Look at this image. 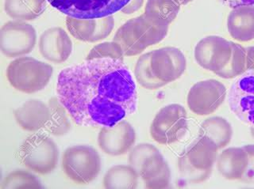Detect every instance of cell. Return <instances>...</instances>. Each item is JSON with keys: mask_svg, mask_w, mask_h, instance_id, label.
<instances>
[{"mask_svg": "<svg viewBox=\"0 0 254 189\" xmlns=\"http://www.w3.org/2000/svg\"><path fill=\"white\" fill-rule=\"evenodd\" d=\"M57 92L79 126H114L137 109L136 84L119 59H91L66 67L58 75Z\"/></svg>", "mask_w": 254, "mask_h": 189, "instance_id": "6da1fadb", "label": "cell"}, {"mask_svg": "<svg viewBox=\"0 0 254 189\" xmlns=\"http://www.w3.org/2000/svg\"><path fill=\"white\" fill-rule=\"evenodd\" d=\"M169 26L165 20L145 13L123 24L116 32L113 42L121 47L124 55L133 56L164 40Z\"/></svg>", "mask_w": 254, "mask_h": 189, "instance_id": "7a4b0ae2", "label": "cell"}, {"mask_svg": "<svg viewBox=\"0 0 254 189\" xmlns=\"http://www.w3.org/2000/svg\"><path fill=\"white\" fill-rule=\"evenodd\" d=\"M218 148L208 137L199 136L179 158V170L183 178L198 184L210 178L218 158Z\"/></svg>", "mask_w": 254, "mask_h": 189, "instance_id": "3957f363", "label": "cell"}, {"mask_svg": "<svg viewBox=\"0 0 254 189\" xmlns=\"http://www.w3.org/2000/svg\"><path fill=\"white\" fill-rule=\"evenodd\" d=\"M129 165L137 172L146 189L169 187L171 172L161 152L150 143H140L131 150Z\"/></svg>", "mask_w": 254, "mask_h": 189, "instance_id": "277c9868", "label": "cell"}, {"mask_svg": "<svg viewBox=\"0 0 254 189\" xmlns=\"http://www.w3.org/2000/svg\"><path fill=\"white\" fill-rule=\"evenodd\" d=\"M53 73L54 68L48 63L32 57H19L10 62L6 77L16 91L34 94L45 89Z\"/></svg>", "mask_w": 254, "mask_h": 189, "instance_id": "5b68a950", "label": "cell"}, {"mask_svg": "<svg viewBox=\"0 0 254 189\" xmlns=\"http://www.w3.org/2000/svg\"><path fill=\"white\" fill-rule=\"evenodd\" d=\"M19 160L23 166L37 174H50L58 166L59 150L50 136L42 133L29 136L19 150Z\"/></svg>", "mask_w": 254, "mask_h": 189, "instance_id": "8992f818", "label": "cell"}, {"mask_svg": "<svg viewBox=\"0 0 254 189\" xmlns=\"http://www.w3.org/2000/svg\"><path fill=\"white\" fill-rule=\"evenodd\" d=\"M62 170L78 185H87L97 178L101 159L97 150L87 145L70 146L64 152Z\"/></svg>", "mask_w": 254, "mask_h": 189, "instance_id": "52a82bcc", "label": "cell"}, {"mask_svg": "<svg viewBox=\"0 0 254 189\" xmlns=\"http://www.w3.org/2000/svg\"><path fill=\"white\" fill-rule=\"evenodd\" d=\"M188 131V115L185 107L171 104L163 107L155 116L150 126L151 137L157 143H174Z\"/></svg>", "mask_w": 254, "mask_h": 189, "instance_id": "ba28073f", "label": "cell"}, {"mask_svg": "<svg viewBox=\"0 0 254 189\" xmlns=\"http://www.w3.org/2000/svg\"><path fill=\"white\" fill-rule=\"evenodd\" d=\"M53 7L71 18L95 19L123 10L131 0H47Z\"/></svg>", "mask_w": 254, "mask_h": 189, "instance_id": "9c48e42d", "label": "cell"}, {"mask_svg": "<svg viewBox=\"0 0 254 189\" xmlns=\"http://www.w3.org/2000/svg\"><path fill=\"white\" fill-rule=\"evenodd\" d=\"M37 33L31 25L23 21H10L0 31V47L4 55L15 58L31 52L35 47Z\"/></svg>", "mask_w": 254, "mask_h": 189, "instance_id": "30bf717a", "label": "cell"}, {"mask_svg": "<svg viewBox=\"0 0 254 189\" xmlns=\"http://www.w3.org/2000/svg\"><path fill=\"white\" fill-rule=\"evenodd\" d=\"M228 104L238 120L254 126V69L238 76L228 93Z\"/></svg>", "mask_w": 254, "mask_h": 189, "instance_id": "8fae6325", "label": "cell"}, {"mask_svg": "<svg viewBox=\"0 0 254 189\" xmlns=\"http://www.w3.org/2000/svg\"><path fill=\"white\" fill-rule=\"evenodd\" d=\"M226 97L225 86L215 79H208L194 84L188 95V105L198 116H207L218 109Z\"/></svg>", "mask_w": 254, "mask_h": 189, "instance_id": "7c38bea8", "label": "cell"}, {"mask_svg": "<svg viewBox=\"0 0 254 189\" xmlns=\"http://www.w3.org/2000/svg\"><path fill=\"white\" fill-rule=\"evenodd\" d=\"M232 55V42L218 36L202 38L194 47V59L204 69L217 73L223 69Z\"/></svg>", "mask_w": 254, "mask_h": 189, "instance_id": "4fadbf2b", "label": "cell"}, {"mask_svg": "<svg viewBox=\"0 0 254 189\" xmlns=\"http://www.w3.org/2000/svg\"><path fill=\"white\" fill-rule=\"evenodd\" d=\"M136 141L133 126L121 120L114 126L102 127L98 135V145L102 151L111 156H120L131 150Z\"/></svg>", "mask_w": 254, "mask_h": 189, "instance_id": "5bb4252c", "label": "cell"}, {"mask_svg": "<svg viewBox=\"0 0 254 189\" xmlns=\"http://www.w3.org/2000/svg\"><path fill=\"white\" fill-rule=\"evenodd\" d=\"M186 58L181 50L165 47L151 51V68L155 77L165 84L177 80L186 69Z\"/></svg>", "mask_w": 254, "mask_h": 189, "instance_id": "9a60e30c", "label": "cell"}, {"mask_svg": "<svg viewBox=\"0 0 254 189\" xmlns=\"http://www.w3.org/2000/svg\"><path fill=\"white\" fill-rule=\"evenodd\" d=\"M115 19L112 15L95 19L66 18V27L71 35L80 42H97L107 38L113 30Z\"/></svg>", "mask_w": 254, "mask_h": 189, "instance_id": "2e32d148", "label": "cell"}, {"mask_svg": "<svg viewBox=\"0 0 254 189\" xmlns=\"http://www.w3.org/2000/svg\"><path fill=\"white\" fill-rule=\"evenodd\" d=\"M39 50L42 56L48 61L62 63L71 55L72 42L62 28H51L44 32L40 37Z\"/></svg>", "mask_w": 254, "mask_h": 189, "instance_id": "e0dca14e", "label": "cell"}, {"mask_svg": "<svg viewBox=\"0 0 254 189\" xmlns=\"http://www.w3.org/2000/svg\"><path fill=\"white\" fill-rule=\"evenodd\" d=\"M14 116L23 130L38 132L46 126L50 119V108L42 100L30 99L14 111Z\"/></svg>", "mask_w": 254, "mask_h": 189, "instance_id": "ac0fdd59", "label": "cell"}, {"mask_svg": "<svg viewBox=\"0 0 254 189\" xmlns=\"http://www.w3.org/2000/svg\"><path fill=\"white\" fill-rule=\"evenodd\" d=\"M248 166V154L244 147H230L222 150L216 160L217 170L226 180H241Z\"/></svg>", "mask_w": 254, "mask_h": 189, "instance_id": "d6986e66", "label": "cell"}, {"mask_svg": "<svg viewBox=\"0 0 254 189\" xmlns=\"http://www.w3.org/2000/svg\"><path fill=\"white\" fill-rule=\"evenodd\" d=\"M227 30L230 37L239 42L254 39V6L233 8L227 18Z\"/></svg>", "mask_w": 254, "mask_h": 189, "instance_id": "ffe728a7", "label": "cell"}, {"mask_svg": "<svg viewBox=\"0 0 254 189\" xmlns=\"http://www.w3.org/2000/svg\"><path fill=\"white\" fill-rule=\"evenodd\" d=\"M47 0H6L4 9L10 18L32 21L43 14Z\"/></svg>", "mask_w": 254, "mask_h": 189, "instance_id": "44dd1931", "label": "cell"}, {"mask_svg": "<svg viewBox=\"0 0 254 189\" xmlns=\"http://www.w3.org/2000/svg\"><path fill=\"white\" fill-rule=\"evenodd\" d=\"M199 136H204L216 144L218 150L226 147L232 139L233 129L230 123L221 116H213L201 124Z\"/></svg>", "mask_w": 254, "mask_h": 189, "instance_id": "7402d4cb", "label": "cell"}, {"mask_svg": "<svg viewBox=\"0 0 254 189\" xmlns=\"http://www.w3.org/2000/svg\"><path fill=\"white\" fill-rule=\"evenodd\" d=\"M139 178L132 166L118 165L107 170L103 184L107 189H134L137 187Z\"/></svg>", "mask_w": 254, "mask_h": 189, "instance_id": "603a6c76", "label": "cell"}, {"mask_svg": "<svg viewBox=\"0 0 254 189\" xmlns=\"http://www.w3.org/2000/svg\"><path fill=\"white\" fill-rule=\"evenodd\" d=\"M50 108V119L46 126V132L55 136L67 134L71 129V123L68 118V112L58 97L53 96L48 101Z\"/></svg>", "mask_w": 254, "mask_h": 189, "instance_id": "cb8c5ba5", "label": "cell"}, {"mask_svg": "<svg viewBox=\"0 0 254 189\" xmlns=\"http://www.w3.org/2000/svg\"><path fill=\"white\" fill-rule=\"evenodd\" d=\"M135 78L137 83L147 90H156L166 85L155 77L151 68V51L141 55L135 65Z\"/></svg>", "mask_w": 254, "mask_h": 189, "instance_id": "d4e9b609", "label": "cell"}, {"mask_svg": "<svg viewBox=\"0 0 254 189\" xmlns=\"http://www.w3.org/2000/svg\"><path fill=\"white\" fill-rule=\"evenodd\" d=\"M246 71V50L239 44L232 42V55L227 65L216 74L222 79H230L240 76Z\"/></svg>", "mask_w": 254, "mask_h": 189, "instance_id": "484cf974", "label": "cell"}, {"mask_svg": "<svg viewBox=\"0 0 254 189\" xmlns=\"http://www.w3.org/2000/svg\"><path fill=\"white\" fill-rule=\"evenodd\" d=\"M42 183L36 176L26 170H15L6 175L1 184V189H42Z\"/></svg>", "mask_w": 254, "mask_h": 189, "instance_id": "4316f807", "label": "cell"}, {"mask_svg": "<svg viewBox=\"0 0 254 189\" xmlns=\"http://www.w3.org/2000/svg\"><path fill=\"white\" fill-rule=\"evenodd\" d=\"M181 9L178 0H148L145 6V14L157 16L170 24Z\"/></svg>", "mask_w": 254, "mask_h": 189, "instance_id": "83f0119b", "label": "cell"}, {"mask_svg": "<svg viewBox=\"0 0 254 189\" xmlns=\"http://www.w3.org/2000/svg\"><path fill=\"white\" fill-rule=\"evenodd\" d=\"M123 56L124 54L123 50L116 42H104L91 48L89 53L87 54L86 60L111 58L123 61Z\"/></svg>", "mask_w": 254, "mask_h": 189, "instance_id": "f1b7e54d", "label": "cell"}, {"mask_svg": "<svg viewBox=\"0 0 254 189\" xmlns=\"http://www.w3.org/2000/svg\"><path fill=\"white\" fill-rule=\"evenodd\" d=\"M248 154V166L241 181L246 183H254V144L243 146Z\"/></svg>", "mask_w": 254, "mask_h": 189, "instance_id": "f546056e", "label": "cell"}, {"mask_svg": "<svg viewBox=\"0 0 254 189\" xmlns=\"http://www.w3.org/2000/svg\"><path fill=\"white\" fill-rule=\"evenodd\" d=\"M145 0H131L125 7L121 10L123 14H131L137 11L142 6Z\"/></svg>", "mask_w": 254, "mask_h": 189, "instance_id": "4dcf8cb0", "label": "cell"}, {"mask_svg": "<svg viewBox=\"0 0 254 189\" xmlns=\"http://www.w3.org/2000/svg\"><path fill=\"white\" fill-rule=\"evenodd\" d=\"M222 3L226 4L231 8L241 6H254V0H218Z\"/></svg>", "mask_w": 254, "mask_h": 189, "instance_id": "1f68e13d", "label": "cell"}, {"mask_svg": "<svg viewBox=\"0 0 254 189\" xmlns=\"http://www.w3.org/2000/svg\"><path fill=\"white\" fill-rule=\"evenodd\" d=\"M246 71L254 69V46L246 47Z\"/></svg>", "mask_w": 254, "mask_h": 189, "instance_id": "d6a6232c", "label": "cell"}, {"mask_svg": "<svg viewBox=\"0 0 254 189\" xmlns=\"http://www.w3.org/2000/svg\"><path fill=\"white\" fill-rule=\"evenodd\" d=\"M190 1V0H178V2L181 3V5H185V4L188 3Z\"/></svg>", "mask_w": 254, "mask_h": 189, "instance_id": "836d02e7", "label": "cell"}, {"mask_svg": "<svg viewBox=\"0 0 254 189\" xmlns=\"http://www.w3.org/2000/svg\"><path fill=\"white\" fill-rule=\"evenodd\" d=\"M250 132H251V135L254 138V126H250Z\"/></svg>", "mask_w": 254, "mask_h": 189, "instance_id": "e575fe53", "label": "cell"}]
</instances>
